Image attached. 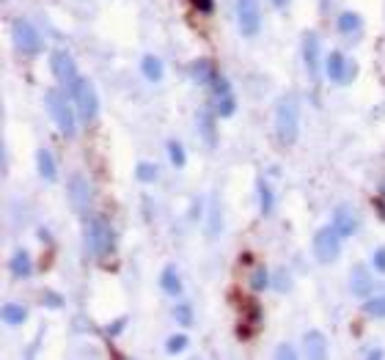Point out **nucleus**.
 Segmentation results:
<instances>
[{
	"mask_svg": "<svg viewBox=\"0 0 385 360\" xmlns=\"http://www.w3.org/2000/svg\"><path fill=\"white\" fill-rule=\"evenodd\" d=\"M300 135V102L294 93H283L275 104V137L283 148L294 146Z\"/></svg>",
	"mask_w": 385,
	"mask_h": 360,
	"instance_id": "1",
	"label": "nucleus"
},
{
	"mask_svg": "<svg viewBox=\"0 0 385 360\" xmlns=\"http://www.w3.org/2000/svg\"><path fill=\"white\" fill-rule=\"evenodd\" d=\"M44 104H47V113H50L52 124L58 126V132H60L63 137H74V132H77L74 110H77V107H72V102L66 99V93H63L60 88H50V91L44 93Z\"/></svg>",
	"mask_w": 385,
	"mask_h": 360,
	"instance_id": "2",
	"label": "nucleus"
},
{
	"mask_svg": "<svg viewBox=\"0 0 385 360\" xmlns=\"http://www.w3.org/2000/svg\"><path fill=\"white\" fill-rule=\"evenodd\" d=\"M85 250L94 256V258H104L116 250V234H113V225L104 220V217H91L85 223Z\"/></svg>",
	"mask_w": 385,
	"mask_h": 360,
	"instance_id": "3",
	"label": "nucleus"
},
{
	"mask_svg": "<svg viewBox=\"0 0 385 360\" xmlns=\"http://www.w3.org/2000/svg\"><path fill=\"white\" fill-rule=\"evenodd\" d=\"M72 91V102L77 107V115L82 124H91L96 115H99V96L94 91V82L88 77H77L74 85L69 88Z\"/></svg>",
	"mask_w": 385,
	"mask_h": 360,
	"instance_id": "4",
	"label": "nucleus"
},
{
	"mask_svg": "<svg viewBox=\"0 0 385 360\" xmlns=\"http://www.w3.org/2000/svg\"><path fill=\"white\" fill-rule=\"evenodd\" d=\"M11 33H14V44H16V49H19L22 55L33 58V55H38V52L44 49L41 33H38L36 25H33L30 19H25V16H16V19L11 22Z\"/></svg>",
	"mask_w": 385,
	"mask_h": 360,
	"instance_id": "5",
	"label": "nucleus"
},
{
	"mask_svg": "<svg viewBox=\"0 0 385 360\" xmlns=\"http://www.w3.org/2000/svg\"><path fill=\"white\" fill-rule=\"evenodd\" d=\"M314 256L322 264H333L341 256V234L336 231L333 223L314 234Z\"/></svg>",
	"mask_w": 385,
	"mask_h": 360,
	"instance_id": "6",
	"label": "nucleus"
},
{
	"mask_svg": "<svg viewBox=\"0 0 385 360\" xmlns=\"http://www.w3.org/2000/svg\"><path fill=\"white\" fill-rule=\"evenodd\" d=\"M66 198L74 214H88L91 209V184L82 173H72L66 181Z\"/></svg>",
	"mask_w": 385,
	"mask_h": 360,
	"instance_id": "7",
	"label": "nucleus"
},
{
	"mask_svg": "<svg viewBox=\"0 0 385 360\" xmlns=\"http://www.w3.org/2000/svg\"><path fill=\"white\" fill-rule=\"evenodd\" d=\"M236 25L245 38H253L261 30V8L258 0H236Z\"/></svg>",
	"mask_w": 385,
	"mask_h": 360,
	"instance_id": "8",
	"label": "nucleus"
},
{
	"mask_svg": "<svg viewBox=\"0 0 385 360\" xmlns=\"http://www.w3.org/2000/svg\"><path fill=\"white\" fill-rule=\"evenodd\" d=\"M50 69H52L55 80H58L60 85H66V88H72L74 80L80 77V74H77V63H74V58H72L66 49H55V52L50 55Z\"/></svg>",
	"mask_w": 385,
	"mask_h": 360,
	"instance_id": "9",
	"label": "nucleus"
},
{
	"mask_svg": "<svg viewBox=\"0 0 385 360\" xmlns=\"http://www.w3.org/2000/svg\"><path fill=\"white\" fill-rule=\"evenodd\" d=\"M302 60L308 69V77L316 80L319 77V60H322V49H319V36L314 30H308L302 36Z\"/></svg>",
	"mask_w": 385,
	"mask_h": 360,
	"instance_id": "10",
	"label": "nucleus"
},
{
	"mask_svg": "<svg viewBox=\"0 0 385 360\" xmlns=\"http://www.w3.org/2000/svg\"><path fill=\"white\" fill-rule=\"evenodd\" d=\"M333 225H336V231H338L341 236H352V234L358 231V225H360L358 212H355L349 203L336 206V212H333Z\"/></svg>",
	"mask_w": 385,
	"mask_h": 360,
	"instance_id": "11",
	"label": "nucleus"
},
{
	"mask_svg": "<svg viewBox=\"0 0 385 360\" xmlns=\"http://www.w3.org/2000/svg\"><path fill=\"white\" fill-rule=\"evenodd\" d=\"M374 289V280H371V272L366 264H355L352 272H349V291L355 297H368Z\"/></svg>",
	"mask_w": 385,
	"mask_h": 360,
	"instance_id": "12",
	"label": "nucleus"
},
{
	"mask_svg": "<svg viewBox=\"0 0 385 360\" xmlns=\"http://www.w3.org/2000/svg\"><path fill=\"white\" fill-rule=\"evenodd\" d=\"M324 74H327V80L336 82V85L346 82V58H344V52L333 49V52L324 58Z\"/></svg>",
	"mask_w": 385,
	"mask_h": 360,
	"instance_id": "13",
	"label": "nucleus"
},
{
	"mask_svg": "<svg viewBox=\"0 0 385 360\" xmlns=\"http://www.w3.org/2000/svg\"><path fill=\"white\" fill-rule=\"evenodd\" d=\"M214 74H217V69L212 66L209 58H198V60L190 63V77H192L195 85H212Z\"/></svg>",
	"mask_w": 385,
	"mask_h": 360,
	"instance_id": "14",
	"label": "nucleus"
},
{
	"mask_svg": "<svg viewBox=\"0 0 385 360\" xmlns=\"http://www.w3.org/2000/svg\"><path fill=\"white\" fill-rule=\"evenodd\" d=\"M302 349L308 357H324L327 355V335L319 330H308L302 335Z\"/></svg>",
	"mask_w": 385,
	"mask_h": 360,
	"instance_id": "15",
	"label": "nucleus"
},
{
	"mask_svg": "<svg viewBox=\"0 0 385 360\" xmlns=\"http://www.w3.org/2000/svg\"><path fill=\"white\" fill-rule=\"evenodd\" d=\"M8 269H11V275H14V278H19V280L30 278V275H33V261H30V253H28V250H16V253L11 256V261H8Z\"/></svg>",
	"mask_w": 385,
	"mask_h": 360,
	"instance_id": "16",
	"label": "nucleus"
},
{
	"mask_svg": "<svg viewBox=\"0 0 385 360\" xmlns=\"http://www.w3.org/2000/svg\"><path fill=\"white\" fill-rule=\"evenodd\" d=\"M198 132H201V137H204V143H206L209 148H214V146H217L214 115H212L209 110H198Z\"/></svg>",
	"mask_w": 385,
	"mask_h": 360,
	"instance_id": "17",
	"label": "nucleus"
},
{
	"mask_svg": "<svg viewBox=\"0 0 385 360\" xmlns=\"http://www.w3.org/2000/svg\"><path fill=\"white\" fill-rule=\"evenodd\" d=\"M36 165H38L41 179H47V181H55L58 179V165H55V157H52L50 148H38L36 151Z\"/></svg>",
	"mask_w": 385,
	"mask_h": 360,
	"instance_id": "18",
	"label": "nucleus"
},
{
	"mask_svg": "<svg viewBox=\"0 0 385 360\" xmlns=\"http://www.w3.org/2000/svg\"><path fill=\"white\" fill-rule=\"evenodd\" d=\"M160 286L168 297H182V280H179V272L176 267H165L162 275H160Z\"/></svg>",
	"mask_w": 385,
	"mask_h": 360,
	"instance_id": "19",
	"label": "nucleus"
},
{
	"mask_svg": "<svg viewBox=\"0 0 385 360\" xmlns=\"http://www.w3.org/2000/svg\"><path fill=\"white\" fill-rule=\"evenodd\" d=\"M140 71H143V77L148 80V82H160L162 80V60L157 58V55H143L140 58Z\"/></svg>",
	"mask_w": 385,
	"mask_h": 360,
	"instance_id": "20",
	"label": "nucleus"
},
{
	"mask_svg": "<svg viewBox=\"0 0 385 360\" xmlns=\"http://www.w3.org/2000/svg\"><path fill=\"white\" fill-rule=\"evenodd\" d=\"M336 27H338V33L352 36V33H358V30L363 27V19H360V14H355V11H344V14H338Z\"/></svg>",
	"mask_w": 385,
	"mask_h": 360,
	"instance_id": "21",
	"label": "nucleus"
},
{
	"mask_svg": "<svg viewBox=\"0 0 385 360\" xmlns=\"http://www.w3.org/2000/svg\"><path fill=\"white\" fill-rule=\"evenodd\" d=\"M3 322L16 327V324H25L28 322V308L22 302H6L3 305Z\"/></svg>",
	"mask_w": 385,
	"mask_h": 360,
	"instance_id": "22",
	"label": "nucleus"
},
{
	"mask_svg": "<svg viewBox=\"0 0 385 360\" xmlns=\"http://www.w3.org/2000/svg\"><path fill=\"white\" fill-rule=\"evenodd\" d=\"M256 190H258V201H261V206H258V209H261V214H264V217H270V214H272V209H275V195H272V190H270V184H267L264 179L258 181V187H256Z\"/></svg>",
	"mask_w": 385,
	"mask_h": 360,
	"instance_id": "23",
	"label": "nucleus"
},
{
	"mask_svg": "<svg viewBox=\"0 0 385 360\" xmlns=\"http://www.w3.org/2000/svg\"><path fill=\"white\" fill-rule=\"evenodd\" d=\"M214 110H217L220 118H231V115L236 113V99H234V93L217 96V99H214Z\"/></svg>",
	"mask_w": 385,
	"mask_h": 360,
	"instance_id": "24",
	"label": "nucleus"
},
{
	"mask_svg": "<svg viewBox=\"0 0 385 360\" xmlns=\"http://www.w3.org/2000/svg\"><path fill=\"white\" fill-rule=\"evenodd\" d=\"M267 286H272V278H270V272H267V267H256L253 272H250V289L253 291H264Z\"/></svg>",
	"mask_w": 385,
	"mask_h": 360,
	"instance_id": "25",
	"label": "nucleus"
},
{
	"mask_svg": "<svg viewBox=\"0 0 385 360\" xmlns=\"http://www.w3.org/2000/svg\"><path fill=\"white\" fill-rule=\"evenodd\" d=\"M157 176H160V170H157L154 162H138V168H135V179L138 181L148 184V181H157Z\"/></svg>",
	"mask_w": 385,
	"mask_h": 360,
	"instance_id": "26",
	"label": "nucleus"
},
{
	"mask_svg": "<svg viewBox=\"0 0 385 360\" xmlns=\"http://www.w3.org/2000/svg\"><path fill=\"white\" fill-rule=\"evenodd\" d=\"M363 313H368L374 319H385V294L382 297H368L363 302Z\"/></svg>",
	"mask_w": 385,
	"mask_h": 360,
	"instance_id": "27",
	"label": "nucleus"
},
{
	"mask_svg": "<svg viewBox=\"0 0 385 360\" xmlns=\"http://www.w3.org/2000/svg\"><path fill=\"white\" fill-rule=\"evenodd\" d=\"M168 157H170V165H173V168H184V162H187L184 146H182L179 140H168Z\"/></svg>",
	"mask_w": 385,
	"mask_h": 360,
	"instance_id": "28",
	"label": "nucleus"
},
{
	"mask_svg": "<svg viewBox=\"0 0 385 360\" xmlns=\"http://www.w3.org/2000/svg\"><path fill=\"white\" fill-rule=\"evenodd\" d=\"M173 319H176V324L190 327L192 324V305L190 302H176L173 305Z\"/></svg>",
	"mask_w": 385,
	"mask_h": 360,
	"instance_id": "29",
	"label": "nucleus"
},
{
	"mask_svg": "<svg viewBox=\"0 0 385 360\" xmlns=\"http://www.w3.org/2000/svg\"><path fill=\"white\" fill-rule=\"evenodd\" d=\"M220 209H217V203H212L209 206V225H206V236L209 239H217L220 236Z\"/></svg>",
	"mask_w": 385,
	"mask_h": 360,
	"instance_id": "30",
	"label": "nucleus"
},
{
	"mask_svg": "<svg viewBox=\"0 0 385 360\" xmlns=\"http://www.w3.org/2000/svg\"><path fill=\"white\" fill-rule=\"evenodd\" d=\"M184 346H187V335H184V333H176V335H170V338L165 341V352H170V355L182 352Z\"/></svg>",
	"mask_w": 385,
	"mask_h": 360,
	"instance_id": "31",
	"label": "nucleus"
},
{
	"mask_svg": "<svg viewBox=\"0 0 385 360\" xmlns=\"http://www.w3.org/2000/svg\"><path fill=\"white\" fill-rule=\"evenodd\" d=\"M272 286H275L278 291H289V289H292V278H289V269H278V272L272 275Z\"/></svg>",
	"mask_w": 385,
	"mask_h": 360,
	"instance_id": "32",
	"label": "nucleus"
},
{
	"mask_svg": "<svg viewBox=\"0 0 385 360\" xmlns=\"http://www.w3.org/2000/svg\"><path fill=\"white\" fill-rule=\"evenodd\" d=\"M41 297H44L41 302H44L47 308H55V311H58V308H63V305H66V300H63V294H58V291H52V289H47V291L41 294Z\"/></svg>",
	"mask_w": 385,
	"mask_h": 360,
	"instance_id": "33",
	"label": "nucleus"
},
{
	"mask_svg": "<svg viewBox=\"0 0 385 360\" xmlns=\"http://www.w3.org/2000/svg\"><path fill=\"white\" fill-rule=\"evenodd\" d=\"M245 322L248 324H261V308H258V302H245Z\"/></svg>",
	"mask_w": 385,
	"mask_h": 360,
	"instance_id": "34",
	"label": "nucleus"
},
{
	"mask_svg": "<svg viewBox=\"0 0 385 360\" xmlns=\"http://www.w3.org/2000/svg\"><path fill=\"white\" fill-rule=\"evenodd\" d=\"M192 8L204 16H209V14H214V0H192Z\"/></svg>",
	"mask_w": 385,
	"mask_h": 360,
	"instance_id": "35",
	"label": "nucleus"
},
{
	"mask_svg": "<svg viewBox=\"0 0 385 360\" xmlns=\"http://www.w3.org/2000/svg\"><path fill=\"white\" fill-rule=\"evenodd\" d=\"M371 264H374V269H377L380 275H385V247H377V250H374Z\"/></svg>",
	"mask_w": 385,
	"mask_h": 360,
	"instance_id": "36",
	"label": "nucleus"
},
{
	"mask_svg": "<svg viewBox=\"0 0 385 360\" xmlns=\"http://www.w3.org/2000/svg\"><path fill=\"white\" fill-rule=\"evenodd\" d=\"M124 327H126V316H118V319H113V322L107 324V335H113V338H116V335H121V330H124Z\"/></svg>",
	"mask_w": 385,
	"mask_h": 360,
	"instance_id": "37",
	"label": "nucleus"
},
{
	"mask_svg": "<svg viewBox=\"0 0 385 360\" xmlns=\"http://www.w3.org/2000/svg\"><path fill=\"white\" fill-rule=\"evenodd\" d=\"M275 357H297V352H294L289 344H280V346L275 349Z\"/></svg>",
	"mask_w": 385,
	"mask_h": 360,
	"instance_id": "38",
	"label": "nucleus"
},
{
	"mask_svg": "<svg viewBox=\"0 0 385 360\" xmlns=\"http://www.w3.org/2000/svg\"><path fill=\"white\" fill-rule=\"evenodd\" d=\"M374 209H377V214H380V220H385V195H380V198H374Z\"/></svg>",
	"mask_w": 385,
	"mask_h": 360,
	"instance_id": "39",
	"label": "nucleus"
},
{
	"mask_svg": "<svg viewBox=\"0 0 385 360\" xmlns=\"http://www.w3.org/2000/svg\"><path fill=\"white\" fill-rule=\"evenodd\" d=\"M382 355H385L382 349H366V352H363V357H371V360H377V357H382Z\"/></svg>",
	"mask_w": 385,
	"mask_h": 360,
	"instance_id": "40",
	"label": "nucleus"
},
{
	"mask_svg": "<svg viewBox=\"0 0 385 360\" xmlns=\"http://www.w3.org/2000/svg\"><path fill=\"white\" fill-rule=\"evenodd\" d=\"M272 5H275V8H286V5H289V0H272Z\"/></svg>",
	"mask_w": 385,
	"mask_h": 360,
	"instance_id": "41",
	"label": "nucleus"
}]
</instances>
